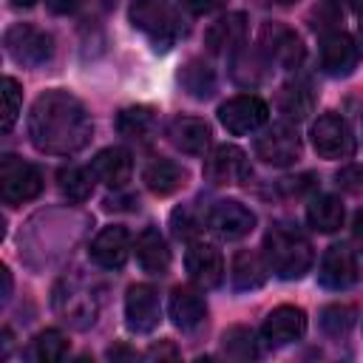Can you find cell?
I'll use <instances>...</instances> for the list:
<instances>
[{"instance_id": "8d00e7d4", "label": "cell", "mask_w": 363, "mask_h": 363, "mask_svg": "<svg viewBox=\"0 0 363 363\" xmlns=\"http://www.w3.org/2000/svg\"><path fill=\"white\" fill-rule=\"evenodd\" d=\"M335 179H337V187L340 190L357 193V190H363V164H343Z\"/></svg>"}, {"instance_id": "836d02e7", "label": "cell", "mask_w": 363, "mask_h": 363, "mask_svg": "<svg viewBox=\"0 0 363 363\" xmlns=\"http://www.w3.org/2000/svg\"><path fill=\"white\" fill-rule=\"evenodd\" d=\"M3 102H6V111H3V130L9 133L11 125L17 122L20 116V102H23V91H20V82L14 77H6L3 79Z\"/></svg>"}, {"instance_id": "6da1fadb", "label": "cell", "mask_w": 363, "mask_h": 363, "mask_svg": "<svg viewBox=\"0 0 363 363\" xmlns=\"http://www.w3.org/2000/svg\"><path fill=\"white\" fill-rule=\"evenodd\" d=\"M28 136L40 153L71 156L94 136V122L85 105L68 91H45L28 113Z\"/></svg>"}, {"instance_id": "d6a6232c", "label": "cell", "mask_w": 363, "mask_h": 363, "mask_svg": "<svg viewBox=\"0 0 363 363\" xmlns=\"http://www.w3.org/2000/svg\"><path fill=\"white\" fill-rule=\"evenodd\" d=\"M354 326V309L346 303H329L320 309V329L332 337L346 335Z\"/></svg>"}, {"instance_id": "bcb514c9", "label": "cell", "mask_w": 363, "mask_h": 363, "mask_svg": "<svg viewBox=\"0 0 363 363\" xmlns=\"http://www.w3.org/2000/svg\"><path fill=\"white\" fill-rule=\"evenodd\" d=\"M267 3H275V6H292L295 0H267Z\"/></svg>"}, {"instance_id": "7a4b0ae2", "label": "cell", "mask_w": 363, "mask_h": 363, "mask_svg": "<svg viewBox=\"0 0 363 363\" xmlns=\"http://www.w3.org/2000/svg\"><path fill=\"white\" fill-rule=\"evenodd\" d=\"M264 258L269 264V272H275L284 281H298L312 267V244L295 224H272L264 235Z\"/></svg>"}, {"instance_id": "f6af8a7d", "label": "cell", "mask_w": 363, "mask_h": 363, "mask_svg": "<svg viewBox=\"0 0 363 363\" xmlns=\"http://www.w3.org/2000/svg\"><path fill=\"white\" fill-rule=\"evenodd\" d=\"M11 3H14L17 9H31V6L37 3V0H11Z\"/></svg>"}, {"instance_id": "8fae6325", "label": "cell", "mask_w": 363, "mask_h": 363, "mask_svg": "<svg viewBox=\"0 0 363 363\" xmlns=\"http://www.w3.org/2000/svg\"><path fill=\"white\" fill-rule=\"evenodd\" d=\"M204 224L207 230H213L218 238L224 241H238L244 235L252 233L255 227V213L250 207H244L235 199H221L216 201L207 213H204Z\"/></svg>"}, {"instance_id": "9a60e30c", "label": "cell", "mask_w": 363, "mask_h": 363, "mask_svg": "<svg viewBox=\"0 0 363 363\" xmlns=\"http://www.w3.org/2000/svg\"><path fill=\"white\" fill-rule=\"evenodd\" d=\"M306 332V312L301 306H292V303H281L275 306L267 318H264V326H261V340L272 349L278 346H286V343H295L301 340Z\"/></svg>"}, {"instance_id": "3957f363", "label": "cell", "mask_w": 363, "mask_h": 363, "mask_svg": "<svg viewBox=\"0 0 363 363\" xmlns=\"http://www.w3.org/2000/svg\"><path fill=\"white\" fill-rule=\"evenodd\" d=\"M128 17L133 28H139L153 43L156 51H167L184 34L182 14L173 0H133Z\"/></svg>"}, {"instance_id": "1f68e13d", "label": "cell", "mask_w": 363, "mask_h": 363, "mask_svg": "<svg viewBox=\"0 0 363 363\" xmlns=\"http://www.w3.org/2000/svg\"><path fill=\"white\" fill-rule=\"evenodd\" d=\"M65 352H68V337L60 329H45L31 343V354L40 363H57L65 357Z\"/></svg>"}, {"instance_id": "5b68a950", "label": "cell", "mask_w": 363, "mask_h": 363, "mask_svg": "<svg viewBox=\"0 0 363 363\" xmlns=\"http://www.w3.org/2000/svg\"><path fill=\"white\" fill-rule=\"evenodd\" d=\"M3 45H6V54L20 65H43L54 54L51 34L28 23H14L3 34Z\"/></svg>"}, {"instance_id": "4fadbf2b", "label": "cell", "mask_w": 363, "mask_h": 363, "mask_svg": "<svg viewBox=\"0 0 363 363\" xmlns=\"http://www.w3.org/2000/svg\"><path fill=\"white\" fill-rule=\"evenodd\" d=\"M250 159L238 145H218L204 162V179L218 187L244 184L250 179Z\"/></svg>"}, {"instance_id": "60d3db41", "label": "cell", "mask_w": 363, "mask_h": 363, "mask_svg": "<svg viewBox=\"0 0 363 363\" xmlns=\"http://www.w3.org/2000/svg\"><path fill=\"white\" fill-rule=\"evenodd\" d=\"M147 357H179V349L170 343V340H162V343H153L150 349H147Z\"/></svg>"}, {"instance_id": "d6986e66", "label": "cell", "mask_w": 363, "mask_h": 363, "mask_svg": "<svg viewBox=\"0 0 363 363\" xmlns=\"http://www.w3.org/2000/svg\"><path fill=\"white\" fill-rule=\"evenodd\" d=\"M210 125L199 116H176L170 119L167 125V139L173 147H179L182 153H190V156H201L210 145Z\"/></svg>"}, {"instance_id": "7dc6e473", "label": "cell", "mask_w": 363, "mask_h": 363, "mask_svg": "<svg viewBox=\"0 0 363 363\" xmlns=\"http://www.w3.org/2000/svg\"><path fill=\"white\" fill-rule=\"evenodd\" d=\"M360 20V26H357V31H360V40H363V17H357Z\"/></svg>"}, {"instance_id": "7c38bea8", "label": "cell", "mask_w": 363, "mask_h": 363, "mask_svg": "<svg viewBox=\"0 0 363 363\" xmlns=\"http://www.w3.org/2000/svg\"><path fill=\"white\" fill-rule=\"evenodd\" d=\"M318 60H320V71L329 77H349L357 62H360V48L352 40V34H346L343 28L326 31L320 34V48H318Z\"/></svg>"}, {"instance_id": "ee69618b", "label": "cell", "mask_w": 363, "mask_h": 363, "mask_svg": "<svg viewBox=\"0 0 363 363\" xmlns=\"http://www.w3.org/2000/svg\"><path fill=\"white\" fill-rule=\"evenodd\" d=\"M349 6H352V11H354L357 17H363V0H349Z\"/></svg>"}, {"instance_id": "603a6c76", "label": "cell", "mask_w": 363, "mask_h": 363, "mask_svg": "<svg viewBox=\"0 0 363 363\" xmlns=\"http://www.w3.org/2000/svg\"><path fill=\"white\" fill-rule=\"evenodd\" d=\"M133 252H136V261H139V267H142L145 272L164 275L167 267H170V250H167V241H164V235H162L156 227H145V230L136 235Z\"/></svg>"}, {"instance_id": "484cf974", "label": "cell", "mask_w": 363, "mask_h": 363, "mask_svg": "<svg viewBox=\"0 0 363 363\" xmlns=\"http://www.w3.org/2000/svg\"><path fill=\"white\" fill-rule=\"evenodd\" d=\"M343 216H346L343 201L337 196H329V193L312 196V201L306 204V221L318 233H335V230H340Z\"/></svg>"}, {"instance_id": "e0dca14e", "label": "cell", "mask_w": 363, "mask_h": 363, "mask_svg": "<svg viewBox=\"0 0 363 363\" xmlns=\"http://www.w3.org/2000/svg\"><path fill=\"white\" fill-rule=\"evenodd\" d=\"M357 278H360V267L354 252L346 244H332L320 258L318 281L326 289H349L357 284Z\"/></svg>"}, {"instance_id": "277c9868", "label": "cell", "mask_w": 363, "mask_h": 363, "mask_svg": "<svg viewBox=\"0 0 363 363\" xmlns=\"http://www.w3.org/2000/svg\"><path fill=\"white\" fill-rule=\"evenodd\" d=\"M54 312L74 329H88L96 320L99 303L94 289L82 278H62L60 286L54 289Z\"/></svg>"}, {"instance_id": "b9f144b4", "label": "cell", "mask_w": 363, "mask_h": 363, "mask_svg": "<svg viewBox=\"0 0 363 363\" xmlns=\"http://www.w3.org/2000/svg\"><path fill=\"white\" fill-rule=\"evenodd\" d=\"M352 241L363 250V210H357L352 218Z\"/></svg>"}, {"instance_id": "f35d334b", "label": "cell", "mask_w": 363, "mask_h": 363, "mask_svg": "<svg viewBox=\"0 0 363 363\" xmlns=\"http://www.w3.org/2000/svg\"><path fill=\"white\" fill-rule=\"evenodd\" d=\"M227 0H179L182 9H187L190 14H213L224 6Z\"/></svg>"}, {"instance_id": "4316f807", "label": "cell", "mask_w": 363, "mask_h": 363, "mask_svg": "<svg viewBox=\"0 0 363 363\" xmlns=\"http://www.w3.org/2000/svg\"><path fill=\"white\" fill-rule=\"evenodd\" d=\"M315 108V94L309 88V82L303 79H295V82H286L281 91H278V111L289 119V122H301L312 113Z\"/></svg>"}, {"instance_id": "7402d4cb", "label": "cell", "mask_w": 363, "mask_h": 363, "mask_svg": "<svg viewBox=\"0 0 363 363\" xmlns=\"http://www.w3.org/2000/svg\"><path fill=\"white\" fill-rule=\"evenodd\" d=\"M167 309H170L173 323H176L182 332H193V329L201 326L204 318H207V303H204V298H201L196 289H190V286H176V289L170 292Z\"/></svg>"}, {"instance_id": "ba28073f", "label": "cell", "mask_w": 363, "mask_h": 363, "mask_svg": "<svg viewBox=\"0 0 363 363\" xmlns=\"http://www.w3.org/2000/svg\"><path fill=\"white\" fill-rule=\"evenodd\" d=\"M312 147L320 159H349L354 153V136L340 113H323L309 130Z\"/></svg>"}, {"instance_id": "4dcf8cb0", "label": "cell", "mask_w": 363, "mask_h": 363, "mask_svg": "<svg viewBox=\"0 0 363 363\" xmlns=\"http://www.w3.org/2000/svg\"><path fill=\"white\" fill-rule=\"evenodd\" d=\"M221 349L233 360H252L258 357V340L250 326H230L221 335Z\"/></svg>"}, {"instance_id": "5bb4252c", "label": "cell", "mask_w": 363, "mask_h": 363, "mask_svg": "<svg viewBox=\"0 0 363 363\" xmlns=\"http://www.w3.org/2000/svg\"><path fill=\"white\" fill-rule=\"evenodd\" d=\"M162 320V306L159 295L150 284H133L125 295V323L136 335H147L159 326Z\"/></svg>"}, {"instance_id": "7bdbcfd3", "label": "cell", "mask_w": 363, "mask_h": 363, "mask_svg": "<svg viewBox=\"0 0 363 363\" xmlns=\"http://www.w3.org/2000/svg\"><path fill=\"white\" fill-rule=\"evenodd\" d=\"M108 357L113 360V357H136L133 352H128V349H108Z\"/></svg>"}, {"instance_id": "cb8c5ba5", "label": "cell", "mask_w": 363, "mask_h": 363, "mask_svg": "<svg viewBox=\"0 0 363 363\" xmlns=\"http://www.w3.org/2000/svg\"><path fill=\"white\" fill-rule=\"evenodd\" d=\"M269 278V264L264 252L255 250H238L230 264V281L235 289H258Z\"/></svg>"}, {"instance_id": "2e32d148", "label": "cell", "mask_w": 363, "mask_h": 363, "mask_svg": "<svg viewBox=\"0 0 363 363\" xmlns=\"http://www.w3.org/2000/svg\"><path fill=\"white\" fill-rule=\"evenodd\" d=\"M184 267H187L190 281L201 289H216L224 281V258H221L218 247H213L207 241H193L187 247Z\"/></svg>"}, {"instance_id": "44dd1931", "label": "cell", "mask_w": 363, "mask_h": 363, "mask_svg": "<svg viewBox=\"0 0 363 363\" xmlns=\"http://www.w3.org/2000/svg\"><path fill=\"white\" fill-rule=\"evenodd\" d=\"M244 34H247V17L241 11H233L227 17H218L204 31V45L210 54L238 51V45H244Z\"/></svg>"}, {"instance_id": "f1b7e54d", "label": "cell", "mask_w": 363, "mask_h": 363, "mask_svg": "<svg viewBox=\"0 0 363 363\" xmlns=\"http://www.w3.org/2000/svg\"><path fill=\"white\" fill-rule=\"evenodd\" d=\"M179 82H182V88H184L190 96H196V99H207V96H213V91H216V74H213V68H210L207 62H201V60H190V62L182 68Z\"/></svg>"}, {"instance_id": "52a82bcc", "label": "cell", "mask_w": 363, "mask_h": 363, "mask_svg": "<svg viewBox=\"0 0 363 363\" xmlns=\"http://www.w3.org/2000/svg\"><path fill=\"white\" fill-rule=\"evenodd\" d=\"M258 51L267 62H275L281 68H298L306 57L301 37L284 23H264L258 28Z\"/></svg>"}, {"instance_id": "8992f818", "label": "cell", "mask_w": 363, "mask_h": 363, "mask_svg": "<svg viewBox=\"0 0 363 363\" xmlns=\"http://www.w3.org/2000/svg\"><path fill=\"white\" fill-rule=\"evenodd\" d=\"M43 190V173L17 159V156H3L0 159V199L6 204H23L37 199Z\"/></svg>"}, {"instance_id": "f546056e", "label": "cell", "mask_w": 363, "mask_h": 363, "mask_svg": "<svg viewBox=\"0 0 363 363\" xmlns=\"http://www.w3.org/2000/svg\"><path fill=\"white\" fill-rule=\"evenodd\" d=\"M57 184L68 201H88L94 193V173H91V167L85 170V167L68 164L57 173Z\"/></svg>"}, {"instance_id": "74e56055", "label": "cell", "mask_w": 363, "mask_h": 363, "mask_svg": "<svg viewBox=\"0 0 363 363\" xmlns=\"http://www.w3.org/2000/svg\"><path fill=\"white\" fill-rule=\"evenodd\" d=\"M170 221H173V233H176L179 238H190V235H193V233H196V230L204 224V221H193L187 210H176Z\"/></svg>"}, {"instance_id": "e575fe53", "label": "cell", "mask_w": 363, "mask_h": 363, "mask_svg": "<svg viewBox=\"0 0 363 363\" xmlns=\"http://www.w3.org/2000/svg\"><path fill=\"white\" fill-rule=\"evenodd\" d=\"M340 20H343V11H340V6H337L335 0H323V3L312 11V28L320 31V34L335 31Z\"/></svg>"}, {"instance_id": "30bf717a", "label": "cell", "mask_w": 363, "mask_h": 363, "mask_svg": "<svg viewBox=\"0 0 363 363\" xmlns=\"http://www.w3.org/2000/svg\"><path fill=\"white\" fill-rule=\"evenodd\" d=\"M255 156L272 167H286L292 162L301 159V136L298 128L289 122H278L272 128H267L258 139H255Z\"/></svg>"}, {"instance_id": "83f0119b", "label": "cell", "mask_w": 363, "mask_h": 363, "mask_svg": "<svg viewBox=\"0 0 363 363\" xmlns=\"http://www.w3.org/2000/svg\"><path fill=\"white\" fill-rule=\"evenodd\" d=\"M156 128V111L147 108V105H130V108H122L119 116H116V130L128 139H136V142H145L150 139Z\"/></svg>"}, {"instance_id": "ab89813d", "label": "cell", "mask_w": 363, "mask_h": 363, "mask_svg": "<svg viewBox=\"0 0 363 363\" xmlns=\"http://www.w3.org/2000/svg\"><path fill=\"white\" fill-rule=\"evenodd\" d=\"M85 0H45V6L54 11V14H74Z\"/></svg>"}, {"instance_id": "d590c367", "label": "cell", "mask_w": 363, "mask_h": 363, "mask_svg": "<svg viewBox=\"0 0 363 363\" xmlns=\"http://www.w3.org/2000/svg\"><path fill=\"white\" fill-rule=\"evenodd\" d=\"M318 187V176L315 173H301V176H286V179H281L278 182V190L284 193V196H289V199H301V196H309L312 190Z\"/></svg>"}, {"instance_id": "ffe728a7", "label": "cell", "mask_w": 363, "mask_h": 363, "mask_svg": "<svg viewBox=\"0 0 363 363\" xmlns=\"http://www.w3.org/2000/svg\"><path fill=\"white\" fill-rule=\"evenodd\" d=\"M130 170H133V162H130V153L125 147H105L99 150L94 159H91V173L96 182L119 190L128 184L130 179Z\"/></svg>"}, {"instance_id": "d4e9b609", "label": "cell", "mask_w": 363, "mask_h": 363, "mask_svg": "<svg viewBox=\"0 0 363 363\" xmlns=\"http://www.w3.org/2000/svg\"><path fill=\"white\" fill-rule=\"evenodd\" d=\"M142 182H145V187H147L150 193H156V196H170V193H176V190L187 182V170H184L179 162H173V159H153V162L145 167Z\"/></svg>"}, {"instance_id": "9c48e42d", "label": "cell", "mask_w": 363, "mask_h": 363, "mask_svg": "<svg viewBox=\"0 0 363 363\" xmlns=\"http://www.w3.org/2000/svg\"><path fill=\"white\" fill-rule=\"evenodd\" d=\"M218 119H221V125H224L233 136L255 133L258 128L267 125V119H269V105H267L261 96H255V94H238V96L221 102Z\"/></svg>"}, {"instance_id": "ac0fdd59", "label": "cell", "mask_w": 363, "mask_h": 363, "mask_svg": "<svg viewBox=\"0 0 363 363\" xmlns=\"http://www.w3.org/2000/svg\"><path fill=\"white\" fill-rule=\"evenodd\" d=\"M133 244H130V233L119 224H111L105 230L96 233V238L91 241V261L102 269H119L125 267L128 255H130Z\"/></svg>"}]
</instances>
